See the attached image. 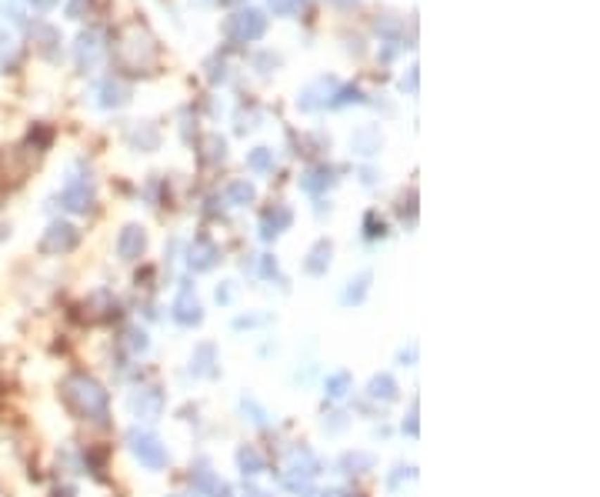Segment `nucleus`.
Returning <instances> with one entry per match:
<instances>
[{
  "instance_id": "e433bc0d",
  "label": "nucleus",
  "mask_w": 600,
  "mask_h": 497,
  "mask_svg": "<svg viewBox=\"0 0 600 497\" xmlns=\"http://www.w3.org/2000/svg\"><path fill=\"white\" fill-rule=\"evenodd\" d=\"M230 294H234L230 287H217V301H220V304H227V301H230Z\"/></svg>"
},
{
  "instance_id": "4468645a",
  "label": "nucleus",
  "mask_w": 600,
  "mask_h": 497,
  "mask_svg": "<svg viewBox=\"0 0 600 497\" xmlns=\"http://www.w3.org/2000/svg\"><path fill=\"white\" fill-rule=\"evenodd\" d=\"M264 27H267L264 13L247 11V13H241V17L234 20V34H237V37H243V40H257L260 34H264Z\"/></svg>"
},
{
  "instance_id": "f257e3e1",
  "label": "nucleus",
  "mask_w": 600,
  "mask_h": 497,
  "mask_svg": "<svg viewBox=\"0 0 600 497\" xmlns=\"http://www.w3.org/2000/svg\"><path fill=\"white\" fill-rule=\"evenodd\" d=\"M60 397H64V404L70 414H77L80 421H90V424H107L110 417V397L103 391L101 381H94L90 374L84 370H74V374H67L64 384H60Z\"/></svg>"
},
{
  "instance_id": "a211bd4d",
  "label": "nucleus",
  "mask_w": 600,
  "mask_h": 497,
  "mask_svg": "<svg viewBox=\"0 0 600 497\" xmlns=\"http://www.w3.org/2000/svg\"><path fill=\"white\" fill-rule=\"evenodd\" d=\"M237 464H241L243 477H257V474L264 471V458L257 454L254 447H241V451H237Z\"/></svg>"
},
{
  "instance_id": "a878e982",
  "label": "nucleus",
  "mask_w": 600,
  "mask_h": 497,
  "mask_svg": "<svg viewBox=\"0 0 600 497\" xmlns=\"http://www.w3.org/2000/svg\"><path fill=\"white\" fill-rule=\"evenodd\" d=\"M260 324H270V314H247V317H237L234 327L243 331V327H260Z\"/></svg>"
},
{
  "instance_id": "aec40b11",
  "label": "nucleus",
  "mask_w": 600,
  "mask_h": 497,
  "mask_svg": "<svg viewBox=\"0 0 600 497\" xmlns=\"http://www.w3.org/2000/svg\"><path fill=\"white\" fill-rule=\"evenodd\" d=\"M347 391H350V374H347V370H337V374H331V377H327V384H324V394L331 397V401H340V397H347Z\"/></svg>"
},
{
  "instance_id": "c756f323",
  "label": "nucleus",
  "mask_w": 600,
  "mask_h": 497,
  "mask_svg": "<svg viewBox=\"0 0 600 497\" xmlns=\"http://www.w3.org/2000/svg\"><path fill=\"white\" fill-rule=\"evenodd\" d=\"M404 431H407L410 437H417V434H421V427H417V404H414V410H410V417L404 421Z\"/></svg>"
},
{
  "instance_id": "0eeeda50",
  "label": "nucleus",
  "mask_w": 600,
  "mask_h": 497,
  "mask_svg": "<svg viewBox=\"0 0 600 497\" xmlns=\"http://www.w3.org/2000/svg\"><path fill=\"white\" fill-rule=\"evenodd\" d=\"M143 251H147V234H143V227L130 224V227L120 230V237H117V254L124 257V260H137Z\"/></svg>"
},
{
  "instance_id": "5701e85b",
  "label": "nucleus",
  "mask_w": 600,
  "mask_h": 497,
  "mask_svg": "<svg viewBox=\"0 0 600 497\" xmlns=\"http://www.w3.org/2000/svg\"><path fill=\"white\" fill-rule=\"evenodd\" d=\"M247 164H250V170H257V174H264V170H270V164H274V153H270L267 147H257V151H250V157H247Z\"/></svg>"
},
{
  "instance_id": "a19ab883",
  "label": "nucleus",
  "mask_w": 600,
  "mask_h": 497,
  "mask_svg": "<svg viewBox=\"0 0 600 497\" xmlns=\"http://www.w3.org/2000/svg\"><path fill=\"white\" fill-rule=\"evenodd\" d=\"M34 4H37V7H51L53 0H34Z\"/></svg>"
},
{
  "instance_id": "c85d7f7f",
  "label": "nucleus",
  "mask_w": 600,
  "mask_h": 497,
  "mask_svg": "<svg viewBox=\"0 0 600 497\" xmlns=\"http://www.w3.org/2000/svg\"><path fill=\"white\" fill-rule=\"evenodd\" d=\"M387 227H383V220H377V214H367V237H383Z\"/></svg>"
},
{
  "instance_id": "39448f33",
  "label": "nucleus",
  "mask_w": 600,
  "mask_h": 497,
  "mask_svg": "<svg viewBox=\"0 0 600 497\" xmlns=\"http://www.w3.org/2000/svg\"><path fill=\"white\" fill-rule=\"evenodd\" d=\"M174 320H177L180 327H197V324L204 320L200 301H197V294H193L191 284H184L180 294H177V301H174Z\"/></svg>"
},
{
  "instance_id": "b1692460",
  "label": "nucleus",
  "mask_w": 600,
  "mask_h": 497,
  "mask_svg": "<svg viewBox=\"0 0 600 497\" xmlns=\"http://www.w3.org/2000/svg\"><path fill=\"white\" fill-rule=\"evenodd\" d=\"M193 484H197V491H204V494H217L220 491L217 477H214L210 471H204V467H200V471H193Z\"/></svg>"
},
{
  "instance_id": "4c0bfd02",
  "label": "nucleus",
  "mask_w": 600,
  "mask_h": 497,
  "mask_svg": "<svg viewBox=\"0 0 600 497\" xmlns=\"http://www.w3.org/2000/svg\"><path fill=\"white\" fill-rule=\"evenodd\" d=\"M291 4L294 0H270V7H277V11H291Z\"/></svg>"
},
{
  "instance_id": "4be33fe9",
  "label": "nucleus",
  "mask_w": 600,
  "mask_h": 497,
  "mask_svg": "<svg viewBox=\"0 0 600 497\" xmlns=\"http://www.w3.org/2000/svg\"><path fill=\"white\" fill-rule=\"evenodd\" d=\"M241 410L243 414H250V421L257 424V427H267V421H270V414L260 404H257L254 397H241Z\"/></svg>"
},
{
  "instance_id": "cd10ccee",
  "label": "nucleus",
  "mask_w": 600,
  "mask_h": 497,
  "mask_svg": "<svg viewBox=\"0 0 600 497\" xmlns=\"http://www.w3.org/2000/svg\"><path fill=\"white\" fill-rule=\"evenodd\" d=\"M283 487L294 491V494H310V481H300V477H291V474L283 477Z\"/></svg>"
},
{
  "instance_id": "f8f14e48",
  "label": "nucleus",
  "mask_w": 600,
  "mask_h": 497,
  "mask_svg": "<svg viewBox=\"0 0 600 497\" xmlns=\"http://www.w3.org/2000/svg\"><path fill=\"white\" fill-rule=\"evenodd\" d=\"M371 281H374L371 270H360L357 277H350V281H347V287H344V294H340L344 307L364 304V297H367V291H371Z\"/></svg>"
},
{
  "instance_id": "2eb2a0df",
  "label": "nucleus",
  "mask_w": 600,
  "mask_h": 497,
  "mask_svg": "<svg viewBox=\"0 0 600 497\" xmlns=\"http://www.w3.org/2000/svg\"><path fill=\"white\" fill-rule=\"evenodd\" d=\"M214 364H217V347L214 344H197L191 357V374L193 377H207V374H214Z\"/></svg>"
},
{
  "instance_id": "9d476101",
  "label": "nucleus",
  "mask_w": 600,
  "mask_h": 497,
  "mask_svg": "<svg viewBox=\"0 0 600 497\" xmlns=\"http://www.w3.org/2000/svg\"><path fill=\"white\" fill-rule=\"evenodd\" d=\"M291 220H294V217H291V210H287L283 204H277L274 210H267V214H264V220H260V237H264V241H274L281 230L291 227Z\"/></svg>"
},
{
  "instance_id": "c9c22d12",
  "label": "nucleus",
  "mask_w": 600,
  "mask_h": 497,
  "mask_svg": "<svg viewBox=\"0 0 600 497\" xmlns=\"http://www.w3.org/2000/svg\"><path fill=\"white\" fill-rule=\"evenodd\" d=\"M243 497H267V494H264L260 487H250V484H247V487H243Z\"/></svg>"
},
{
  "instance_id": "f03ea898",
  "label": "nucleus",
  "mask_w": 600,
  "mask_h": 497,
  "mask_svg": "<svg viewBox=\"0 0 600 497\" xmlns=\"http://www.w3.org/2000/svg\"><path fill=\"white\" fill-rule=\"evenodd\" d=\"M127 444L134 451V458L141 460L143 467H151V471H160L167 467V447L160 444V437L151 431H130L127 434Z\"/></svg>"
},
{
  "instance_id": "bb28decb",
  "label": "nucleus",
  "mask_w": 600,
  "mask_h": 497,
  "mask_svg": "<svg viewBox=\"0 0 600 497\" xmlns=\"http://www.w3.org/2000/svg\"><path fill=\"white\" fill-rule=\"evenodd\" d=\"M110 103H124V87H117V84L103 87V107H110Z\"/></svg>"
},
{
  "instance_id": "58836bf2",
  "label": "nucleus",
  "mask_w": 600,
  "mask_h": 497,
  "mask_svg": "<svg viewBox=\"0 0 600 497\" xmlns=\"http://www.w3.org/2000/svg\"><path fill=\"white\" fill-rule=\"evenodd\" d=\"M404 90H414L417 87V74H410V77H404V84H400Z\"/></svg>"
},
{
  "instance_id": "ddd939ff",
  "label": "nucleus",
  "mask_w": 600,
  "mask_h": 497,
  "mask_svg": "<svg viewBox=\"0 0 600 497\" xmlns=\"http://www.w3.org/2000/svg\"><path fill=\"white\" fill-rule=\"evenodd\" d=\"M367 394H371L374 401H383V404H394L397 397H400V387H397V381L390 377V374H374L371 384H367Z\"/></svg>"
},
{
  "instance_id": "6ab92c4d",
  "label": "nucleus",
  "mask_w": 600,
  "mask_h": 497,
  "mask_svg": "<svg viewBox=\"0 0 600 497\" xmlns=\"http://www.w3.org/2000/svg\"><path fill=\"white\" fill-rule=\"evenodd\" d=\"M350 147H354L357 153H364V157H371V153L381 151V134H377V130H360V134H354Z\"/></svg>"
},
{
  "instance_id": "412c9836",
  "label": "nucleus",
  "mask_w": 600,
  "mask_h": 497,
  "mask_svg": "<svg viewBox=\"0 0 600 497\" xmlns=\"http://www.w3.org/2000/svg\"><path fill=\"white\" fill-rule=\"evenodd\" d=\"M257 197V191H254V184H247V180H234L227 187V201L230 204H250Z\"/></svg>"
},
{
  "instance_id": "7c9ffc66",
  "label": "nucleus",
  "mask_w": 600,
  "mask_h": 497,
  "mask_svg": "<svg viewBox=\"0 0 600 497\" xmlns=\"http://www.w3.org/2000/svg\"><path fill=\"white\" fill-rule=\"evenodd\" d=\"M344 414H331V421H324V427H327V431L331 434H337V431H344Z\"/></svg>"
},
{
  "instance_id": "79ce46f5",
  "label": "nucleus",
  "mask_w": 600,
  "mask_h": 497,
  "mask_svg": "<svg viewBox=\"0 0 600 497\" xmlns=\"http://www.w3.org/2000/svg\"><path fill=\"white\" fill-rule=\"evenodd\" d=\"M344 497H364V494H344Z\"/></svg>"
},
{
  "instance_id": "1a4fd4ad",
  "label": "nucleus",
  "mask_w": 600,
  "mask_h": 497,
  "mask_svg": "<svg viewBox=\"0 0 600 497\" xmlns=\"http://www.w3.org/2000/svg\"><path fill=\"white\" fill-rule=\"evenodd\" d=\"M220 260V251L214 247L210 241H204V237H197L191 247V254H187V264H191V270H197V274H204V270H210L214 264Z\"/></svg>"
},
{
  "instance_id": "dca6fc26",
  "label": "nucleus",
  "mask_w": 600,
  "mask_h": 497,
  "mask_svg": "<svg viewBox=\"0 0 600 497\" xmlns=\"http://www.w3.org/2000/svg\"><path fill=\"white\" fill-rule=\"evenodd\" d=\"M377 467V458L367 454V451H347L344 458H340V471L344 474H367Z\"/></svg>"
},
{
  "instance_id": "37998d69",
  "label": "nucleus",
  "mask_w": 600,
  "mask_h": 497,
  "mask_svg": "<svg viewBox=\"0 0 600 497\" xmlns=\"http://www.w3.org/2000/svg\"><path fill=\"white\" fill-rule=\"evenodd\" d=\"M174 497H184V494H174Z\"/></svg>"
},
{
  "instance_id": "ea45409f",
  "label": "nucleus",
  "mask_w": 600,
  "mask_h": 497,
  "mask_svg": "<svg viewBox=\"0 0 600 497\" xmlns=\"http://www.w3.org/2000/svg\"><path fill=\"white\" fill-rule=\"evenodd\" d=\"M51 497H74V487H57Z\"/></svg>"
},
{
  "instance_id": "72a5a7b5",
  "label": "nucleus",
  "mask_w": 600,
  "mask_h": 497,
  "mask_svg": "<svg viewBox=\"0 0 600 497\" xmlns=\"http://www.w3.org/2000/svg\"><path fill=\"white\" fill-rule=\"evenodd\" d=\"M400 360H404V367H410L417 360V344H410V351H400Z\"/></svg>"
},
{
  "instance_id": "20e7f679",
  "label": "nucleus",
  "mask_w": 600,
  "mask_h": 497,
  "mask_svg": "<svg viewBox=\"0 0 600 497\" xmlns=\"http://www.w3.org/2000/svg\"><path fill=\"white\" fill-rule=\"evenodd\" d=\"M130 414L137 421H147V424L157 421L164 414V391L160 387H137L130 394Z\"/></svg>"
},
{
  "instance_id": "f3484780",
  "label": "nucleus",
  "mask_w": 600,
  "mask_h": 497,
  "mask_svg": "<svg viewBox=\"0 0 600 497\" xmlns=\"http://www.w3.org/2000/svg\"><path fill=\"white\" fill-rule=\"evenodd\" d=\"M333 184V174L327 170V167H314V170H307L304 177H300V187H304L307 194H320V191H327Z\"/></svg>"
},
{
  "instance_id": "393cba45",
  "label": "nucleus",
  "mask_w": 600,
  "mask_h": 497,
  "mask_svg": "<svg viewBox=\"0 0 600 497\" xmlns=\"http://www.w3.org/2000/svg\"><path fill=\"white\" fill-rule=\"evenodd\" d=\"M127 347L134 351V354H147V351H151V341H147V334L143 331L134 327V331H127Z\"/></svg>"
},
{
  "instance_id": "473e14b6",
  "label": "nucleus",
  "mask_w": 600,
  "mask_h": 497,
  "mask_svg": "<svg viewBox=\"0 0 600 497\" xmlns=\"http://www.w3.org/2000/svg\"><path fill=\"white\" fill-rule=\"evenodd\" d=\"M134 141L137 144H147V147H157V134H153V130H137V134H134Z\"/></svg>"
},
{
  "instance_id": "f704fd0d",
  "label": "nucleus",
  "mask_w": 600,
  "mask_h": 497,
  "mask_svg": "<svg viewBox=\"0 0 600 497\" xmlns=\"http://www.w3.org/2000/svg\"><path fill=\"white\" fill-rule=\"evenodd\" d=\"M84 4H87V0H70V7H67V13H70V17H77V13L84 11Z\"/></svg>"
},
{
  "instance_id": "6e6552de",
  "label": "nucleus",
  "mask_w": 600,
  "mask_h": 497,
  "mask_svg": "<svg viewBox=\"0 0 600 497\" xmlns=\"http://www.w3.org/2000/svg\"><path fill=\"white\" fill-rule=\"evenodd\" d=\"M64 207L67 210H77V214H84L90 207V201H94V187H90V180H84V177H74L70 184L64 187Z\"/></svg>"
},
{
  "instance_id": "423d86ee",
  "label": "nucleus",
  "mask_w": 600,
  "mask_h": 497,
  "mask_svg": "<svg viewBox=\"0 0 600 497\" xmlns=\"http://www.w3.org/2000/svg\"><path fill=\"white\" fill-rule=\"evenodd\" d=\"M287 474H291V477H300V481H310V477H317L320 474V460L314 458V451L294 447V451L287 454Z\"/></svg>"
},
{
  "instance_id": "9b49d317",
  "label": "nucleus",
  "mask_w": 600,
  "mask_h": 497,
  "mask_svg": "<svg viewBox=\"0 0 600 497\" xmlns=\"http://www.w3.org/2000/svg\"><path fill=\"white\" fill-rule=\"evenodd\" d=\"M331 257H333V244L317 241L314 247H310V254H307L304 270L307 274H314V277H320V274H327V268H331Z\"/></svg>"
},
{
  "instance_id": "7ed1b4c3",
  "label": "nucleus",
  "mask_w": 600,
  "mask_h": 497,
  "mask_svg": "<svg viewBox=\"0 0 600 497\" xmlns=\"http://www.w3.org/2000/svg\"><path fill=\"white\" fill-rule=\"evenodd\" d=\"M80 241V234H77L74 224H67V220H53L51 227L44 230V237H40V251L44 254H70Z\"/></svg>"
},
{
  "instance_id": "2f4dec72",
  "label": "nucleus",
  "mask_w": 600,
  "mask_h": 497,
  "mask_svg": "<svg viewBox=\"0 0 600 497\" xmlns=\"http://www.w3.org/2000/svg\"><path fill=\"white\" fill-rule=\"evenodd\" d=\"M260 274H264V277H274V274H277V260H274V257H260Z\"/></svg>"
}]
</instances>
